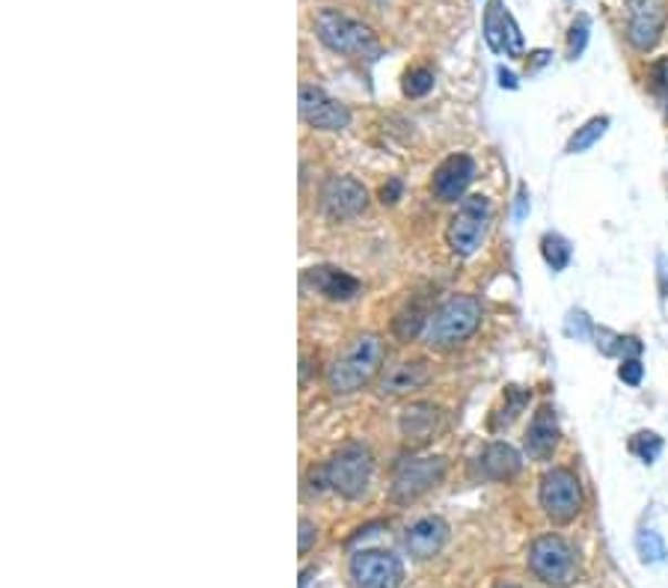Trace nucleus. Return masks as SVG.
<instances>
[{
	"instance_id": "nucleus-1",
	"label": "nucleus",
	"mask_w": 668,
	"mask_h": 588,
	"mask_svg": "<svg viewBox=\"0 0 668 588\" xmlns=\"http://www.w3.org/2000/svg\"><path fill=\"white\" fill-rule=\"evenodd\" d=\"M383 360H387V348L383 339L374 333H360L351 339V345L345 348L342 354L336 357L333 365L327 369V386L336 395H351L371 383L381 372Z\"/></svg>"
},
{
	"instance_id": "nucleus-2",
	"label": "nucleus",
	"mask_w": 668,
	"mask_h": 588,
	"mask_svg": "<svg viewBox=\"0 0 668 588\" xmlns=\"http://www.w3.org/2000/svg\"><path fill=\"white\" fill-rule=\"evenodd\" d=\"M484 309L479 303V298L473 295H455V298H449L443 307H436L428 318L425 327V339L431 348H455L461 342L473 337L479 324H482Z\"/></svg>"
},
{
	"instance_id": "nucleus-3",
	"label": "nucleus",
	"mask_w": 668,
	"mask_h": 588,
	"mask_svg": "<svg viewBox=\"0 0 668 588\" xmlns=\"http://www.w3.org/2000/svg\"><path fill=\"white\" fill-rule=\"evenodd\" d=\"M316 33L330 51L345 56H369L378 54V39L369 24L345 16L342 10H318Z\"/></svg>"
},
{
	"instance_id": "nucleus-4",
	"label": "nucleus",
	"mask_w": 668,
	"mask_h": 588,
	"mask_svg": "<svg viewBox=\"0 0 668 588\" xmlns=\"http://www.w3.org/2000/svg\"><path fill=\"white\" fill-rule=\"evenodd\" d=\"M321 470H325V485L330 491H336L345 499H360L369 491L374 457L362 443H348Z\"/></svg>"
},
{
	"instance_id": "nucleus-5",
	"label": "nucleus",
	"mask_w": 668,
	"mask_h": 588,
	"mask_svg": "<svg viewBox=\"0 0 668 588\" xmlns=\"http://www.w3.org/2000/svg\"><path fill=\"white\" fill-rule=\"evenodd\" d=\"M530 570L553 588L574 586L579 579V561L574 547L558 535H541L530 547Z\"/></svg>"
},
{
	"instance_id": "nucleus-6",
	"label": "nucleus",
	"mask_w": 668,
	"mask_h": 588,
	"mask_svg": "<svg viewBox=\"0 0 668 588\" xmlns=\"http://www.w3.org/2000/svg\"><path fill=\"white\" fill-rule=\"evenodd\" d=\"M491 224V203L484 196H466L461 199V206L452 215L449 226H445V244L449 250L466 259L482 247V238Z\"/></svg>"
},
{
	"instance_id": "nucleus-7",
	"label": "nucleus",
	"mask_w": 668,
	"mask_h": 588,
	"mask_svg": "<svg viewBox=\"0 0 668 588\" xmlns=\"http://www.w3.org/2000/svg\"><path fill=\"white\" fill-rule=\"evenodd\" d=\"M445 457H404L395 464L390 485L392 503H413L445 478Z\"/></svg>"
},
{
	"instance_id": "nucleus-8",
	"label": "nucleus",
	"mask_w": 668,
	"mask_h": 588,
	"mask_svg": "<svg viewBox=\"0 0 668 588\" xmlns=\"http://www.w3.org/2000/svg\"><path fill=\"white\" fill-rule=\"evenodd\" d=\"M541 508L553 523H571L583 512V485L574 470L553 467L544 473L538 487Z\"/></svg>"
},
{
	"instance_id": "nucleus-9",
	"label": "nucleus",
	"mask_w": 668,
	"mask_h": 588,
	"mask_svg": "<svg viewBox=\"0 0 668 588\" xmlns=\"http://www.w3.org/2000/svg\"><path fill=\"white\" fill-rule=\"evenodd\" d=\"M348 574L353 579V588H401L404 582V565L399 556L387 550L353 553Z\"/></svg>"
},
{
	"instance_id": "nucleus-10",
	"label": "nucleus",
	"mask_w": 668,
	"mask_h": 588,
	"mask_svg": "<svg viewBox=\"0 0 668 588\" xmlns=\"http://www.w3.org/2000/svg\"><path fill=\"white\" fill-rule=\"evenodd\" d=\"M297 111H300V120L318 131H345L351 125V111L342 102L330 99L321 86L300 84Z\"/></svg>"
},
{
	"instance_id": "nucleus-11",
	"label": "nucleus",
	"mask_w": 668,
	"mask_h": 588,
	"mask_svg": "<svg viewBox=\"0 0 668 588\" xmlns=\"http://www.w3.org/2000/svg\"><path fill=\"white\" fill-rule=\"evenodd\" d=\"M666 0H627V39L636 51H650L666 30Z\"/></svg>"
},
{
	"instance_id": "nucleus-12",
	"label": "nucleus",
	"mask_w": 668,
	"mask_h": 588,
	"mask_svg": "<svg viewBox=\"0 0 668 588\" xmlns=\"http://www.w3.org/2000/svg\"><path fill=\"white\" fill-rule=\"evenodd\" d=\"M369 206L366 187L351 176H330L321 187V212L330 220H351Z\"/></svg>"
},
{
	"instance_id": "nucleus-13",
	"label": "nucleus",
	"mask_w": 668,
	"mask_h": 588,
	"mask_svg": "<svg viewBox=\"0 0 668 588\" xmlns=\"http://www.w3.org/2000/svg\"><path fill=\"white\" fill-rule=\"evenodd\" d=\"M473 178L475 164L470 155H449L431 176V194L440 203H458V199H464L466 187L473 185Z\"/></svg>"
},
{
	"instance_id": "nucleus-14",
	"label": "nucleus",
	"mask_w": 668,
	"mask_h": 588,
	"mask_svg": "<svg viewBox=\"0 0 668 588\" xmlns=\"http://www.w3.org/2000/svg\"><path fill=\"white\" fill-rule=\"evenodd\" d=\"M399 429L408 443H431L443 429V411L431 402H413L401 411Z\"/></svg>"
},
{
	"instance_id": "nucleus-15",
	"label": "nucleus",
	"mask_w": 668,
	"mask_h": 588,
	"mask_svg": "<svg viewBox=\"0 0 668 588\" xmlns=\"http://www.w3.org/2000/svg\"><path fill=\"white\" fill-rule=\"evenodd\" d=\"M445 541H449V523L443 517H422L408 529L404 535V544L413 559L425 561L434 559L436 553L443 550Z\"/></svg>"
},
{
	"instance_id": "nucleus-16",
	"label": "nucleus",
	"mask_w": 668,
	"mask_h": 588,
	"mask_svg": "<svg viewBox=\"0 0 668 588\" xmlns=\"http://www.w3.org/2000/svg\"><path fill=\"white\" fill-rule=\"evenodd\" d=\"M304 286L318 291L327 300H351L360 295V280H353L351 274L330 268V265H318L304 274Z\"/></svg>"
},
{
	"instance_id": "nucleus-17",
	"label": "nucleus",
	"mask_w": 668,
	"mask_h": 588,
	"mask_svg": "<svg viewBox=\"0 0 668 588\" xmlns=\"http://www.w3.org/2000/svg\"><path fill=\"white\" fill-rule=\"evenodd\" d=\"M558 446V420L553 404H541L526 429V452L535 461H547Z\"/></svg>"
},
{
	"instance_id": "nucleus-18",
	"label": "nucleus",
	"mask_w": 668,
	"mask_h": 588,
	"mask_svg": "<svg viewBox=\"0 0 668 588\" xmlns=\"http://www.w3.org/2000/svg\"><path fill=\"white\" fill-rule=\"evenodd\" d=\"M431 381V369L425 360H401L390 365L381 378V395H408L413 390H422Z\"/></svg>"
},
{
	"instance_id": "nucleus-19",
	"label": "nucleus",
	"mask_w": 668,
	"mask_h": 588,
	"mask_svg": "<svg viewBox=\"0 0 668 588\" xmlns=\"http://www.w3.org/2000/svg\"><path fill=\"white\" fill-rule=\"evenodd\" d=\"M523 461H520V452L508 443H491L484 448L482 457H479V476L487 478V482H505V478L517 476Z\"/></svg>"
},
{
	"instance_id": "nucleus-20",
	"label": "nucleus",
	"mask_w": 668,
	"mask_h": 588,
	"mask_svg": "<svg viewBox=\"0 0 668 588\" xmlns=\"http://www.w3.org/2000/svg\"><path fill=\"white\" fill-rule=\"evenodd\" d=\"M606 131H609V116H594L583 125V128H576V134L567 141L565 152L567 155H583L594 146V143H600Z\"/></svg>"
},
{
	"instance_id": "nucleus-21",
	"label": "nucleus",
	"mask_w": 668,
	"mask_h": 588,
	"mask_svg": "<svg viewBox=\"0 0 668 588\" xmlns=\"http://www.w3.org/2000/svg\"><path fill=\"white\" fill-rule=\"evenodd\" d=\"M505 21H508V12L502 10V0H491L484 12V39L496 54L505 51Z\"/></svg>"
},
{
	"instance_id": "nucleus-22",
	"label": "nucleus",
	"mask_w": 668,
	"mask_h": 588,
	"mask_svg": "<svg viewBox=\"0 0 668 588\" xmlns=\"http://www.w3.org/2000/svg\"><path fill=\"white\" fill-rule=\"evenodd\" d=\"M428 318L425 316V309L422 307H408V309H401L399 316H395V321H392V330H395V337L404 339V342H410V339H417L419 333H422V327H428Z\"/></svg>"
},
{
	"instance_id": "nucleus-23",
	"label": "nucleus",
	"mask_w": 668,
	"mask_h": 588,
	"mask_svg": "<svg viewBox=\"0 0 668 588\" xmlns=\"http://www.w3.org/2000/svg\"><path fill=\"white\" fill-rule=\"evenodd\" d=\"M541 256L547 261L553 271H565L567 261H571V244L556 233H547L541 238Z\"/></svg>"
},
{
	"instance_id": "nucleus-24",
	"label": "nucleus",
	"mask_w": 668,
	"mask_h": 588,
	"mask_svg": "<svg viewBox=\"0 0 668 588\" xmlns=\"http://www.w3.org/2000/svg\"><path fill=\"white\" fill-rule=\"evenodd\" d=\"M530 390H520V386H508L505 390V399H508V404H505V411L500 413V416H493L491 420V429L493 431H500L505 429V425H511V422L517 420V413L530 404Z\"/></svg>"
},
{
	"instance_id": "nucleus-25",
	"label": "nucleus",
	"mask_w": 668,
	"mask_h": 588,
	"mask_svg": "<svg viewBox=\"0 0 668 588\" xmlns=\"http://www.w3.org/2000/svg\"><path fill=\"white\" fill-rule=\"evenodd\" d=\"M636 550H639L641 561L645 565H659V561H666V541L659 538V533H654V529H641L639 535H636Z\"/></svg>"
},
{
	"instance_id": "nucleus-26",
	"label": "nucleus",
	"mask_w": 668,
	"mask_h": 588,
	"mask_svg": "<svg viewBox=\"0 0 668 588\" xmlns=\"http://www.w3.org/2000/svg\"><path fill=\"white\" fill-rule=\"evenodd\" d=\"M401 90L408 99H422L434 90V72L425 69V65H417V69H410L404 81H401Z\"/></svg>"
},
{
	"instance_id": "nucleus-27",
	"label": "nucleus",
	"mask_w": 668,
	"mask_h": 588,
	"mask_svg": "<svg viewBox=\"0 0 668 588\" xmlns=\"http://www.w3.org/2000/svg\"><path fill=\"white\" fill-rule=\"evenodd\" d=\"M630 452L633 455H639L645 464H654L659 457V452H662V437L659 434H654V431H641V434H636L630 443Z\"/></svg>"
},
{
	"instance_id": "nucleus-28",
	"label": "nucleus",
	"mask_w": 668,
	"mask_h": 588,
	"mask_svg": "<svg viewBox=\"0 0 668 588\" xmlns=\"http://www.w3.org/2000/svg\"><path fill=\"white\" fill-rule=\"evenodd\" d=\"M588 30H592V21L588 16H579V19L571 24V33H567V60H579L588 45Z\"/></svg>"
},
{
	"instance_id": "nucleus-29",
	"label": "nucleus",
	"mask_w": 668,
	"mask_h": 588,
	"mask_svg": "<svg viewBox=\"0 0 668 588\" xmlns=\"http://www.w3.org/2000/svg\"><path fill=\"white\" fill-rule=\"evenodd\" d=\"M565 333L571 339H588V337H594L592 318L585 316L583 309H571V312H567V321H565Z\"/></svg>"
},
{
	"instance_id": "nucleus-30",
	"label": "nucleus",
	"mask_w": 668,
	"mask_h": 588,
	"mask_svg": "<svg viewBox=\"0 0 668 588\" xmlns=\"http://www.w3.org/2000/svg\"><path fill=\"white\" fill-rule=\"evenodd\" d=\"M523 51H526V42H523L517 21H514V16L508 12V21H505V54L523 56Z\"/></svg>"
},
{
	"instance_id": "nucleus-31",
	"label": "nucleus",
	"mask_w": 668,
	"mask_h": 588,
	"mask_svg": "<svg viewBox=\"0 0 668 588\" xmlns=\"http://www.w3.org/2000/svg\"><path fill=\"white\" fill-rule=\"evenodd\" d=\"M641 374H645V365H641L639 357H627V360H621L618 378H621L624 383H630V386H639Z\"/></svg>"
},
{
	"instance_id": "nucleus-32",
	"label": "nucleus",
	"mask_w": 668,
	"mask_h": 588,
	"mask_svg": "<svg viewBox=\"0 0 668 588\" xmlns=\"http://www.w3.org/2000/svg\"><path fill=\"white\" fill-rule=\"evenodd\" d=\"M318 538V529H316V523L312 520H300V541H297V550H300V556H307L309 550H312V544H316Z\"/></svg>"
},
{
	"instance_id": "nucleus-33",
	"label": "nucleus",
	"mask_w": 668,
	"mask_h": 588,
	"mask_svg": "<svg viewBox=\"0 0 668 588\" xmlns=\"http://www.w3.org/2000/svg\"><path fill=\"white\" fill-rule=\"evenodd\" d=\"M399 196H401V182H399V178H392L390 185L381 187V203H383V206H387V203H390V206H392V203H399Z\"/></svg>"
},
{
	"instance_id": "nucleus-34",
	"label": "nucleus",
	"mask_w": 668,
	"mask_h": 588,
	"mask_svg": "<svg viewBox=\"0 0 668 588\" xmlns=\"http://www.w3.org/2000/svg\"><path fill=\"white\" fill-rule=\"evenodd\" d=\"M659 291L662 300L668 298V256H659Z\"/></svg>"
},
{
	"instance_id": "nucleus-35",
	"label": "nucleus",
	"mask_w": 668,
	"mask_h": 588,
	"mask_svg": "<svg viewBox=\"0 0 668 588\" xmlns=\"http://www.w3.org/2000/svg\"><path fill=\"white\" fill-rule=\"evenodd\" d=\"M500 84L508 86V90H517V78L511 75L508 69H500Z\"/></svg>"
},
{
	"instance_id": "nucleus-36",
	"label": "nucleus",
	"mask_w": 668,
	"mask_h": 588,
	"mask_svg": "<svg viewBox=\"0 0 668 588\" xmlns=\"http://www.w3.org/2000/svg\"><path fill=\"white\" fill-rule=\"evenodd\" d=\"M526 217V187H520V196H517V220H523Z\"/></svg>"
},
{
	"instance_id": "nucleus-37",
	"label": "nucleus",
	"mask_w": 668,
	"mask_h": 588,
	"mask_svg": "<svg viewBox=\"0 0 668 588\" xmlns=\"http://www.w3.org/2000/svg\"><path fill=\"white\" fill-rule=\"evenodd\" d=\"M500 588H517V586H500Z\"/></svg>"
}]
</instances>
